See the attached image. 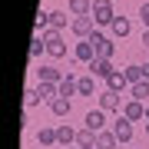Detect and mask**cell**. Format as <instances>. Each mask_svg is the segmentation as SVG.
<instances>
[{"instance_id":"6da1fadb","label":"cell","mask_w":149,"mask_h":149,"mask_svg":"<svg viewBox=\"0 0 149 149\" xmlns=\"http://www.w3.org/2000/svg\"><path fill=\"white\" fill-rule=\"evenodd\" d=\"M93 20L96 27H113V20H116V10H113V0H93Z\"/></svg>"},{"instance_id":"7a4b0ae2","label":"cell","mask_w":149,"mask_h":149,"mask_svg":"<svg viewBox=\"0 0 149 149\" xmlns=\"http://www.w3.org/2000/svg\"><path fill=\"white\" fill-rule=\"evenodd\" d=\"M90 43L96 47V56H103V60H113V53H116V43H113L106 33H100V30H93Z\"/></svg>"},{"instance_id":"3957f363","label":"cell","mask_w":149,"mask_h":149,"mask_svg":"<svg viewBox=\"0 0 149 149\" xmlns=\"http://www.w3.org/2000/svg\"><path fill=\"white\" fill-rule=\"evenodd\" d=\"M86 70H90V76H96V80H103V83L109 80V73H116V66H113V60H103V56L90 60V63H86Z\"/></svg>"},{"instance_id":"277c9868","label":"cell","mask_w":149,"mask_h":149,"mask_svg":"<svg viewBox=\"0 0 149 149\" xmlns=\"http://www.w3.org/2000/svg\"><path fill=\"white\" fill-rule=\"evenodd\" d=\"M43 40H47V53L53 56V60L66 56V43H63V37H60V30H47V33H43Z\"/></svg>"},{"instance_id":"5b68a950","label":"cell","mask_w":149,"mask_h":149,"mask_svg":"<svg viewBox=\"0 0 149 149\" xmlns=\"http://www.w3.org/2000/svg\"><path fill=\"white\" fill-rule=\"evenodd\" d=\"M100 109H103V113H123V93L103 90V93H100Z\"/></svg>"},{"instance_id":"8992f818","label":"cell","mask_w":149,"mask_h":149,"mask_svg":"<svg viewBox=\"0 0 149 149\" xmlns=\"http://www.w3.org/2000/svg\"><path fill=\"white\" fill-rule=\"evenodd\" d=\"M70 30H73V37H80V40H90V37H93V30H96V20H93V17H73Z\"/></svg>"},{"instance_id":"52a82bcc","label":"cell","mask_w":149,"mask_h":149,"mask_svg":"<svg viewBox=\"0 0 149 149\" xmlns=\"http://www.w3.org/2000/svg\"><path fill=\"white\" fill-rule=\"evenodd\" d=\"M123 116H126L129 123H139V119L146 123V103H139V100H126V103H123Z\"/></svg>"},{"instance_id":"ba28073f","label":"cell","mask_w":149,"mask_h":149,"mask_svg":"<svg viewBox=\"0 0 149 149\" xmlns=\"http://www.w3.org/2000/svg\"><path fill=\"white\" fill-rule=\"evenodd\" d=\"M113 133H116V139H119L123 146H129V143H133V123H129V119L119 113V119L113 123Z\"/></svg>"},{"instance_id":"9c48e42d","label":"cell","mask_w":149,"mask_h":149,"mask_svg":"<svg viewBox=\"0 0 149 149\" xmlns=\"http://www.w3.org/2000/svg\"><path fill=\"white\" fill-rule=\"evenodd\" d=\"M83 126H86V129H93V133H103V129H106V113H103L100 106L90 109V113L83 116Z\"/></svg>"},{"instance_id":"30bf717a","label":"cell","mask_w":149,"mask_h":149,"mask_svg":"<svg viewBox=\"0 0 149 149\" xmlns=\"http://www.w3.org/2000/svg\"><path fill=\"white\" fill-rule=\"evenodd\" d=\"M73 56H76V60H80V63L86 66V63H90V60H96V47H93L90 40H80V43H76V47H73Z\"/></svg>"},{"instance_id":"8fae6325","label":"cell","mask_w":149,"mask_h":149,"mask_svg":"<svg viewBox=\"0 0 149 149\" xmlns=\"http://www.w3.org/2000/svg\"><path fill=\"white\" fill-rule=\"evenodd\" d=\"M37 76H40V83H56L60 86V80H63V70H56V66H50V63H43L40 70H37Z\"/></svg>"},{"instance_id":"7c38bea8","label":"cell","mask_w":149,"mask_h":149,"mask_svg":"<svg viewBox=\"0 0 149 149\" xmlns=\"http://www.w3.org/2000/svg\"><path fill=\"white\" fill-rule=\"evenodd\" d=\"M47 23H50V30H63V27H70V13L66 10H47Z\"/></svg>"},{"instance_id":"4fadbf2b","label":"cell","mask_w":149,"mask_h":149,"mask_svg":"<svg viewBox=\"0 0 149 149\" xmlns=\"http://www.w3.org/2000/svg\"><path fill=\"white\" fill-rule=\"evenodd\" d=\"M123 143L116 139L113 129H103V133H96V149H119Z\"/></svg>"},{"instance_id":"5bb4252c","label":"cell","mask_w":149,"mask_h":149,"mask_svg":"<svg viewBox=\"0 0 149 149\" xmlns=\"http://www.w3.org/2000/svg\"><path fill=\"white\" fill-rule=\"evenodd\" d=\"M113 37H119V40H126L129 33H133V20H129V17H116V20H113Z\"/></svg>"},{"instance_id":"9a60e30c","label":"cell","mask_w":149,"mask_h":149,"mask_svg":"<svg viewBox=\"0 0 149 149\" xmlns=\"http://www.w3.org/2000/svg\"><path fill=\"white\" fill-rule=\"evenodd\" d=\"M56 90H60V96H76V93H80V80H76L73 73H66L63 80H60Z\"/></svg>"},{"instance_id":"2e32d148","label":"cell","mask_w":149,"mask_h":149,"mask_svg":"<svg viewBox=\"0 0 149 149\" xmlns=\"http://www.w3.org/2000/svg\"><path fill=\"white\" fill-rule=\"evenodd\" d=\"M37 143H40L43 149H53V146H60V139H56V129H50V126H43L40 133H37Z\"/></svg>"},{"instance_id":"e0dca14e","label":"cell","mask_w":149,"mask_h":149,"mask_svg":"<svg viewBox=\"0 0 149 149\" xmlns=\"http://www.w3.org/2000/svg\"><path fill=\"white\" fill-rule=\"evenodd\" d=\"M76 146H80V149H96V133H93V129H76Z\"/></svg>"},{"instance_id":"ac0fdd59","label":"cell","mask_w":149,"mask_h":149,"mask_svg":"<svg viewBox=\"0 0 149 149\" xmlns=\"http://www.w3.org/2000/svg\"><path fill=\"white\" fill-rule=\"evenodd\" d=\"M56 139H60V146H76V129L70 126H56Z\"/></svg>"},{"instance_id":"d6986e66","label":"cell","mask_w":149,"mask_h":149,"mask_svg":"<svg viewBox=\"0 0 149 149\" xmlns=\"http://www.w3.org/2000/svg\"><path fill=\"white\" fill-rule=\"evenodd\" d=\"M126 86H129V80H126V73H123V70L109 73V80H106V90H116V93H123Z\"/></svg>"},{"instance_id":"ffe728a7","label":"cell","mask_w":149,"mask_h":149,"mask_svg":"<svg viewBox=\"0 0 149 149\" xmlns=\"http://www.w3.org/2000/svg\"><path fill=\"white\" fill-rule=\"evenodd\" d=\"M70 13L73 17H90L93 13V0H70Z\"/></svg>"},{"instance_id":"44dd1931","label":"cell","mask_w":149,"mask_h":149,"mask_svg":"<svg viewBox=\"0 0 149 149\" xmlns=\"http://www.w3.org/2000/svg\"><path fill=\"white\" fill-rule=\"evenodd\" d=\"M50 113H53V116H70V96H56V100H50Z\"/></svg>"},{"instance_id":"7402d4cb","label":"cell","mask_w":149,"mask_h":149,"mask_svg":"<svg viewBox=\"0 0 149 149\" xmlns=\"http://www.w3.org/2000/svg\"><path fill=\"white\" fill-rule=\"evenodd\" d=\"M129 100L146 103V100H149V80H143V83H133V86H129Z\"/></svg>"},{"instance_id":"603a6c76","label":"cell","mask_w":149,"mask_h":149,"mask_svg":"<svg viewBox=\"0 0 149 149\" xmlns=\"http://www.w3.org/2000/svg\"><path fill=\"white\" fill-rule=\"evenodd\" d=\"M123 73H126L129 86H133V83H143V80H146V73H143V63H129L126 70H123Z\"/></svg>"},{"instance_id":"cb8c5ba5","label":"cell","mask_w":149,"mask_h":149,"mask_svg":"<svg viewBox=\"0 0 149 149\" xmlns=\"http://www.w3.org/2000/svg\"><path fill=\"white\" fill-rule=\"evenodd\" d=\"M37 103H43V96H40V86H30V90L23 93V106H27V109H33Z\"/></svg>"},{"instance_id":"d4e9b609","label":"cell","mask_w":149,"mask_h":149,"mask_svg":"<svg viewBox=\"0 0 149 149\" xmlns=\"http://www.w3.org/2000/svg\"><path fill=\"white\" fill-rule=\"evenodd\" d=\"M40 53H47V40L37 33V37L30 40V56H33V60H40Z\"/></svg>"},{"instance_id":"484cf974","label":"cell","mask_w":149,"mask_h":149,"mask_svg":"<svg viewBox=\"0 0 149 149\" xmlns=\"http://www.w3.org/2000/svg\"><path fill=\"white\" fill-rule=\"evenodd\" d=\"M96 93V76H80V96H93Z\"/></svg>"},{"instance_id":"4316f807","label":"cell","mask_w":149,"mask_h":149,"mask_svg":"<svg viewBox=\"0 0 149 149\" xmlns=\"http://www.w3.org/2000/svg\"><path fill=\"white\" fill-rule=\"evenodd\" d=\"M139 20H143V23H146V30H149V0L139 7Z\"/></svg>"},{"instance_id":"83f0119b","label":"cell","mask_w":149,"mask_h":149,"mask_svg":"<svg viewBox=\"0 0 149 149\" xmlns=\"http://www.w3.org/2000/svg\"><path fill=\"white\" fill-rule=\"evenodd\" d=\"M143 47H146V50H149V30H146V33H143Z\"/></svg>"},{"instance_id":"f1b7e54d","label":"cell","mask_w":149,"mask_h":149,"mask_svg":"<svg viewBox=\"0 0 149 149\" xmlns=\"http://www.w3.org/2000/svg\"><path fill=\"white\" fill-rule=\"evenodd\" d=\"M143 73H146V80H149V63H143Z\"/></svg>"},{"instance_id":"f546056e","label":"cell","mask_w":149,"mask_h":149,"mask_svg":"<svg viewBox=\"0 0 149 149\" xmlns=\"http://www.w3.org/2000/svg\"><path fill=\"white\" fill-rule=\"evenodd\" d=\"M146 136H149V119H146Z\"/></svg>"},{"instance_id":"4dcf8cb0","label":"cell","mask_w":149,"mask_h":149,"mask_svg":"<svg viewBox=\"0 0 149 149\" xmlns=\"http://www.w3.org/2000/svg\"><path fill=\"white\" fill-rule=\"evenodd\" d=\"M63 149H80V146H63Z\"/></svg>"},{"instance_id":"1f68e13d","label":"cell","mask_w":149,"mask_h":149,"mask_svg":"<svg viewBox=\"0 0 149 149\" xmlns=\"http://www.w3.org/2000/svg\"><path fill=\"white\" fill-rule=\"evenodd\" d=\"M146 119H149V106H146Z\"/></svg>"},{"instance_id":"d6a6232c","label":"cell","mask_w":149,"mask_h":149,"mask_svg":"<svg viewBox=\"0 0 149 149\" xmlns=\"http://www.w3.org/2000/svg\"><path fill=\"white\" fill-rule=\"evenodd\" d=\"M119 149H126V146H119Z\"/></svg>"}]
</instances>
